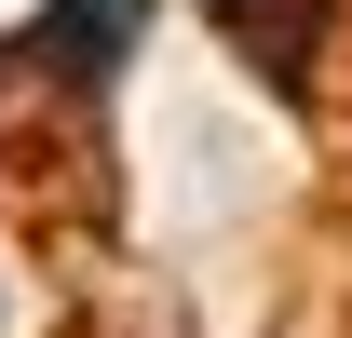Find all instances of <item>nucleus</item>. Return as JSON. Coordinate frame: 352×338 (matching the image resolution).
Returning <instances> with one entry per match:
<instances>
[{"label":"nucleus","mask_w":352,"mask_h":338,"mask_svg":"<svg viewBox=\"0 0 352 338\" xmlns=\"http://www.w3.org/2000/svg\"><path fill=\"white\" fill-rule=\"evenodd\" d=\"M135 14H149V0H41L28 54H41L54 82H109V68L135 54Z\"/></svg>","instance_id":"nucleus-1"},{"label":"nucleus","mask_w":352,"mask_h":338,"mask_svg":"<svg viewBox=\"0 0 352 338\" xmlns=\"http://www.w3.org/2000/svg\"><path fill=\"white\" fill-rule=\"evenodd\" d=\"M204 14L258 54L271 82H298V68H311V27H325V0H204Z\"/></svg>","instance_id":"nucleus-2"}]
</instances>
